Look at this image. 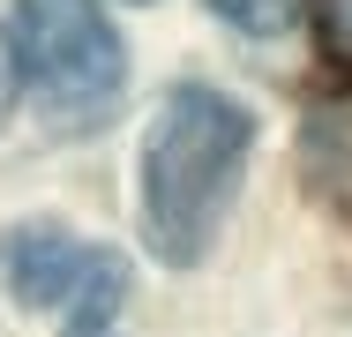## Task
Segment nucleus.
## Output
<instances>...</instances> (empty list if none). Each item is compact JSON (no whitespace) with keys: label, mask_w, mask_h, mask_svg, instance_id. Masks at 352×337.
<instances>
[{"label":"nucleus","mask_w":352,"mask_h":337,"mask_svg":"<svg viewBox=\"0 0 352 337\" xmlns=\"http://www.w3.org/2000/svg\"><path fill=\"white\" fill-rule=\"evenodd\" d=\"M8 83H15V61H8V45H0V113H8Z\"/></svg>","instance_id":"0eeeda50"},{"label":"nucleus","mask_w":352,"mask_h":337,"mask_svg":"<svg viewBox=\"0 0 352 337\" xmlns=\"http://www.w3.org/2000/svg\"><path fill=\"white\" fill-rule=\"evenodd\" d=\"M255 120L210 83H180L142 135V225L165 263H203L232 210Z\"/></svg>","instance_id":"f257e3e1"},{"label":"nucleus","mask_w":352,"mask_h":337,"mask_svg":"<svg viewBox=\"0 0 352 337\" xmlns=\"http://www.w3.org/2000/svg\"><path fill=\"white\" fill-rule=\"evenodd\" d=\"M300 180H307V195L322 202L330 217L352 225V90L307 105V128H300Z\"/></svg>","instance_id":"20e7f679"},{"label":"nucleus","mask_w":352,"mask_h":337,"mask_svg":"<svg viewBox=\"0 0 352 337\" xmlns=\"http://www.w3.org/2000/svg\"><path fill=\"white\" fill-rule=\"evenodd\" d=\"M210 15H225L232 30H255V38H270L292 23V0H210Z\"/></svg>","instance_id":"39448f33"},{"label":"nucleus","mask_w":352,"mask_h":337,"mask_svg":"<svg viewBox=\"0 0 352 337\" xmlns=\"http://www.w3.org/2000/svg\"><path fill=\"white\" fill-rule=\"evenodd\" d=\"M0 277L23 307H60L68 337H113L128 300V263L113 248H82L60 225H23L0 240Z\"/></svg>","instance_id":"7ed1b4c3"},{"label":"nucleus","mask_w":352,"mask_h":337,"mask_svg":"<svg viewBox=\"0 0 352 337\" xmlns=\"http://www.w3.org/2000/svg\"><path fill=\"white\" fill-rule=\"evenodd\" d=\"M315 38L338 67H352V0H315Z\"/></svg>","instance_id":"423d86ee"},{"label":"nucleus","mask_w":352,"mask_h":337,"mask_svg":"<svg viewBox=\"0 0 352 337\" xmlns=\"http://www.w3.org/2000/svg\"><path fill=\"white\" fill-rule=\"evenodd\" d=\"M15 67L60 128H90L128 83L120 38L98 0H15Z\"/></svg>","instance_id":"f03ea898"}]
</instances>
